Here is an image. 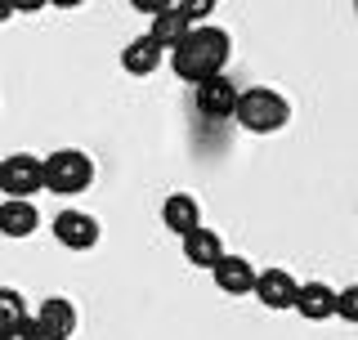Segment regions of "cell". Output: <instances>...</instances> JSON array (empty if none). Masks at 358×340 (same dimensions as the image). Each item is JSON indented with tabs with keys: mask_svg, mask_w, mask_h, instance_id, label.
Segmentation results:
<instances>
[{
	"mask_svg": "<svg viewBox=\"0 0 358 340\" xmlns=\"http://www.w3.org/2000/svg\"><path fill=\"white\" fill-rule=\"evenodd\" d=\"M229 54H233V41H229V31L224 27H193L184 36V45L171 54V67H175V76L179 81H188V85H201V81H210V76H224V67H229Z\"/></svg>",
	"mask_w": 358,
	"mask_h": 340,
	"instance_id": "cell-1",
	"label": "cell"
},
{
	"mask_svg": "<svg viewBox=\"0 0 358 340\" xmlns=\"http://www.w3.org/2000/svg\"><path fill=\"white\" fill-rule=\"evenodd\" d=\"M233 121H238L246 134H278L291 121V104L278 94V90H268V85H246Z\"/></svg>",
	"mask_w": 358,
	"mask_h": 340,
	"instance_id": "cell-2",
	"label": "cell"
},
{
	"mask_svg": "<svg viewBox=\"0 0 358 340\" xmlns=\"http://www.w3.org/2000/svg\"><path fill=\"white\" fill-rule=\"evenodd\" d=\"M94 184V162L81 148H59L45 157V188L59 192V197H76Z\"/></svg>",
	"mask_w": 358,
	"mask_h": 340,
	"instance_id": "cell-3",
	"label": "cell"
},
{
	"mask_svg": "<svg viewBox=\"0 0 358 340\" xmlns=\"http://www.w3.org/2000/svg\"><path fill=\"white\" fill-rule=\"evenodd\" d=\"M41 188H45V157L14 153L0 162V192H5V201H31Z\"/></svg>",
	"mask_w": 358,
	"mask_h": 340,
	"instance_id": "cell-4",
	"label": "cell"
},
{
	"mask_svg": "<svg viewBox=\"0 0 358 340\" xmlns=\"http://www.w3.org/2000/svg\"><path fill=\"white\" fill-rule=\"evenodd\" d=\"M238 99H242V90H238V81H233L229 72H224V76H210V81H201L193 90L197 112H201V117H210V121H229L233 112H238Z\"/></svg>",
	"mask_w": 358,
	"mask_h": 340,
	"instance_id": "cell-5",
	"label": "cell"
},
{
	"mask_svg": "<svg viewBox=\"0 0 358 340\" xmlns=\"http://www.w3.org/2000/svg\"><path fill=\"white\" fill-rule=\"evenodd\" d=\"M54 242L67 246V251H94L99 246V220L90 211H59L54 215Z\"/></svg>",
	"mask_w": 358,
	"mask_h": 340,
	"instance_id": "cell-6",
	"label": "cell"
},
{
	"mask_svg": "<svg viewBox=\"0 0 358 340\" xmlns=\"http://www.w3.org/2000/svg\"><path fill=\"white\" fill-rule=\"evenodd\" d=\"M296 296H300V282L287 274V269H260V278H255V300L264 304V309L282 313V309H296Z\"/></svg>",
	"mask_w": 358,
	"mask_h": 340,
	"instance_id": "cell-7",
	"label": "cell"
},
{
	"mask_svg": "<svg viewBox=\"0 0 358 340\" xmlns=\"http://www.w3.org/2000/svg\"><path fill=\"white\" fill-rule=\"evenodd\" d=\"M31 318H36V327H41L45 340H72L81 313H76V304L67 300V296H50V300H41V309L31 313Z\"/></svg>",
	"mask_w": 358,
	"mask_h": 340,
	"instance_id": "cell-8",
	"label": "cell"
},
{
	"mask_svg": "<svg viewBox=\"0 0 358 340\" xmlns=\"http://www.w3.org/2000/svg\"><path fill=\"white\" fill-rule=\"evenodd\" d=\"M210 274H215V287L224 291V296H255V278H260V269H255L246 255H224Z\"/></svg>",
	"mask_w": 358,
	"mask_h": 340,
	"instance_id": "cell-9",
	"label": "cell"
},
{
	"mask_svg": "<svg viewBox=\"0 0 358 340\" xmlns=\"http://www.w3.org/2000/svg\"><path fill=\"white\" fill-rule=\"evenodd\" d=\"M162 224L184 242L193 229H201V201L193 197V192H171V197L162 201Z\"/></svg>",
	"mask_w": 358,
	"mask_h": 340,
	"instance_id": "cell-10",
	"label": "cell"
},
{
	"mask_svg": "<svg viewBox=\"0 0 358 340\" xmlns=\"http://www.w3.org/2000/svg\"><path fill=\"white\" fill-rule=\"evenodd\" d=\"M296 313L305 323H327L336 318V287H327V282H300V296H296Z\"/></svg>",
	"mask_w": 358,
	"mask_h": 340,
	"instance_id": "cell-11",
	"label": "cell"
},
{
	"mask_svg": "<svg viewBox=\"0 0 358 340\" xmlns=\"http://www.w3.org/2000/svg\"><path fill=\"white\" fill-rule=\"evenodd\" d=\"M188 31H193V22H188V14H184V5H166L162 14L152 18V27H148V36L162 45V50H179V45H184V36Z\"/></svg>",
	"mask_w": 358,
	"mask_h": 340,
	"instance_id": "cell-12",
	"label": "cell"
},
{
	"mask_svg": "<svg viewBox=\"0 0 358 340\" xmlns=\"http://www.w3.org/2000/svg\"><path fill=\"white\" fill-rule=\"evenodd\" d=\"M162 59H166V50L148 31H143V36H130V45L121 50V67H126L130 76H152L157 67H162Z\"/></svg>",
	"mask_w": 358,
	"mask_h": 340,
	"instance_id": "cell-13",
	"label": "cell"
},
{
	"mask_svg": "<svg viewBox=\"0 0 358 340\" xmlns=\"http://www.w3.org/2000/svg\"><path fill=\"white\" fill-rule=\"evenodd\" d=\"M224 255H229V251H224L220 233H215V229H206V224L184 237V260H188L193 269H215Z\"/></svg>",
	"mask_w": 358,
	"mask_h": 340,
	"instance_id": "cell-14",
	"label": "cell"
},
{
	"mask_svg": "<svg viewBox=\"0 0 358 340\" xmlns=\"http://www.w3.org/2000/svg\"><path fill=\"white\" fill-rule=\"evenodd\" d=\"M41 229V211L36 201H0V233L5 237H31Z\"/></svg>",
	"mask_w": 358,
	"mask_h": 340,
	"instance_id": "cell-15",
	"label": "cell"
},
{
	"mask_svg": "<svg viewBox=\"0 0 358 340\" xmlns=\"http://www.w3.org/2000/svg\"><path fill=\"white\" fill-rule=\"evenodd\" d=\"M22 318H27V304H22V296L14 287H0V336L9 332V327H18Z\"/></svg>",
	"mask_w": 358,
	"mask_h": 340,
	"instance_id": "cell-16",
	"label": "cell"
},
{
	"mask_svg": "<svg viewBox=\"0 0 358 340\" xmlns=\"http://www.w3.org/2000/svg\"><path fill=\"white\" fill-rule=\"evenodd\" d=\"M336 318L358 327V282H350L345 291H336Z\"/></svg>",
	"mask_w": 358,
	"mask_h": 340,
	"instance_id": "cell-17",
	"label": "cell"
},
{
	"mask_svg": "<svg viewBox=\"0 0 358 340\" xmlns=\"http://www.w3.org/2000/svg\"><path fill=\"white\" fill-rule=\"evenodd\" d=\"M0 340H45V336H41V327H36V318H31V313H27V318H22L18 327H9V332L0 336Z\"/></svg>",
	"mask_w": 358,
	"mask_h": 340,
	"instance_id": "cell-18",
	"label": "cell"
},
{
	"mask_svg": "<svg viewBox=\"0 0 358 340\" xmlns=\"http://www.w3.org/2000/svg\"><path fill=\"white\" fill-rule=\"evenodd\" d=\"M9 14H14V0H0V22H5Z\"/></svg>",
	"mask_w": 358,
	"mask_h": 340,
	"instance_id": "cell-19",
	"label": "cell"
},
{
	"mask_svg": "<svg viewBox=\"0 0 358 340\" xmlns=\"http://www.w3.org/2000/svg\"><path fill=\"white\" fill-rule=\"evenodd\" d=\"M354 14H358V5H354Z\"/></svg>",
	"mask_w": 358,
	"mask_h": 340,
	"instance_id": "cell-20",
	"label": "cell"
}]
</instances>
